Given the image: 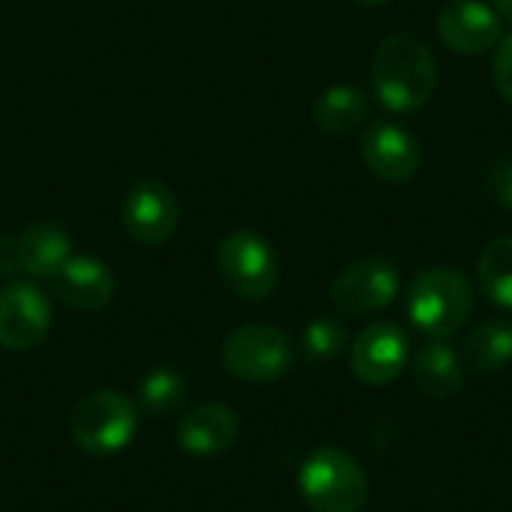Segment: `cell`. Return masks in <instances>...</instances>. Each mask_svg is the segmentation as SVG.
Wrapping results in <instances>:
<instances>
[{
	"instance_id": "cell-1",
	"label": "cell",
	"mask_w": 512,
	"mask_h": 512,
	"mask_svg": "<svg viewBox=\"0 0 512 512\" xmlns=\"http://www.w3.org/2000/svg\"><path fill=\"white\" fill-rule=\"evenodd\" d=\"M438 87L432 48L414 33L387 36L372 57V90L387 111L411 114L423 108Z\"/></svg>"
},
{
	"instance_id": "cell-2",
	"label": "cell",
	"mask_w": 512,
	"mask_h": 512,
	"mask_svg": "<svg viewBox=\"0 0 512 512\" xmlns=\"http://www.w3.org/2000/svg\"><path fill=\"white\" fill-rule=\"evenodd\" d=\"M474 312V291L459 270L432 267L408 288V315L432 339L453 336Z\"/></svg>"
},
{
	"instance_id": "cell-3",
	"label": "cell",
	"mask_w": 512,
	"mask_h": 512,
	"mask_svg": "<svg viewBox=\"0 0 512 512\" xmlns=\"http://www.w3.org/2000/svg\"><path fill=\"white\" fill-rule=\"evenodd\" d=\"M300 495L315 512H360L369 498L366 471L336 447L315 450L300 468Z\"/></svg>"
},
{
	"instance_id": "cell-4",
	"label": "cell",
	"mask_w": 512,
	"mask_h": 512,
	"mask_svg": "<svg viewBox=\"0 0 512 512\" xmlns=\"http://www.w3.org/2000/svg\"><path fill=\"white\" fill-rule=\"evenodd\" d=\"M135 432L138 408L120 390H96L84 396L69 417L72 444L90 456H114L126 450Z\"/></svg>"
},
{
	"instance_id": "cell-5",
	"label": "cell",
	"mask_w": 512,
	"mask_h": 512,
	"mask_svg": "<svg viewBox=\"0 0 512 512\" xmlns=\"http://www.w3.org/2000/svg\"><path fill=\"white\" fill-rule=\"evenodd\" d=\"M216 273L234 297L258 303L279 285V258L261 234L240 228L219 240Z\"/></svg>"
},
{
	"instance_id": "cell-6",
	"label": "cell",
	"mask_w": 512,
	"mask_h": 512,
	"mask_svg": "<svg viewBox=\"0 0 512 512\" xmlns=\"http://www.w3.org/2000/svg\"><path fill=\"white\" fill-rule=\"evenodd\" d=\"M225 372L246 384H270L288 375L294 363L291 339L273 324H243L222 342Z\"/></svg>"
},
{
	"instance_id": "cell-7",
	"label": "cell",
	"mask_w": 512,
	"mask_h": 512,
	"mask_svg": "<svg viewBox=\"0 0 512 512\" xmlns=\"http://www.w3.org/2000/svg\"><path fill=\"white\" fill-rule=\"evenodd\" d=\"M72 258V237L51 222H33L18 234L0 237V273L3 276H54Z\"/></svg>"
},
{
	"instance_id": "cell-8",
	"label": "cell",
	"mask_w": 512,
	"mask_h": 512,
	"mask_svg": "<svg viewBox=\"0 0 512 512\" xmlns=\"http://www.w3.org/2000/svg\"><path fill=\"white\" fill-rule=\"evenodd\" d=\"M120 222L126 234L141 246H162L174 237L180 222V207L174 192L153 177L129 186L120 204Z\"/></svg>"
},
{
	"instance_id": "cell-9",
	"label": "cell",
	"mask_w": 512,
	"mask_h": 512,
	"mask_svg": "<svg viewBox=\"0 0 512 512\" xmlns=\"http://www.w3.org/2000/svg\"><path fill=\"white\" fill-rule=\"evenodd\" d=\"M399 294V270L387 258H363L345 267L330 285V303L345 315H372Z\"/></svg>"
},
{
	"instance_id": "cell-10",
	"label": "cell",
	"mask_w": 512,
	"mask_h": 512,
	"mask_svg": "<svg viewBox=\"0 0 512 512\" xmlns=\"http://www.w3.org/2000/svg\"><path fill=\"white\" fill-rule=\"evenodd\" d=\"M51 330V303L39 285L15 279L0 288V345L6 351H30Z\"/></svg>"
},
{
	"instance_id": "cell-11",
	"label": "cell",
	"mask_w": 512,
	"mask_h": 512,
	"mask_svg": "<svg viewBox=\"0 0 512 512\" xmlns=\"http://www.w3.org/2000/svg\"><path fill=\"white\" fill-rule=\"evenodd\" d=\"M408 336L402 327L381 321L366 327L351 345V369L363 384H390L408 363Z\"/></svg>"
},
{
	"instance_id": "cell-12",
	"label": "cell",
	"mask_w": 512,
	"mask_h": 512,
	"mask_svg": "<svg viewBox=\"0 0 512 512\" xmlns=\"http://www.w3.org/2000/svg\"><path fill=\"white\" fill-rule=\"evenodd\" d=\"M438 33L456 54H483L501 42V15L483 0H450L438 15Z\"/></svg>"
},
{
	"instance_id": "cell-13",
	"label": "cell",
	"mask_w": 512,
	"mask_h": 512,
	"mask_svg": "<svg viewBox=\"0 0 512 512\" xmlns=\"http://www.w3.org/2000/svg\"><path fill=\"white\" fill-rule=\"evenodd\" d=\"M363 162L375 177L387 183H405L420 171L423 147L408 129L396 123H375L363 135Z\"/></svg>"
},
{
	"instance_id": "cell-14",
	"label": "cell",
	"mask_w": 512,
	"mask_h": 512,
	"mask_svg": "<svg viewBox=\"0 0 512 512\" xmlns=\"http://www.w3.org/2000/svg\"><path fill=\"white\" fill-rule=\"evenodd\" d=\"M54 294L78 312L105 309L114 297V273L105 261L90 255H72L54 276Z\"/></svg>"
},
{
	"instance_id": "cell-15",
	"label": "cell",
	"mask_w": 512,
	"mask_h": 512,
	"mask_svg": "<svg viewBox=\"0 0 512 512\" xmlns=\"http://www.w3.org/2000/svg\"><path fill=\"white\" fill-rule=\"evenodd\" d=\"M240 420L228 405L204 402L192 408L177 426V444L189 456H222L237 444Z\"/></svg>"
},
{
	"instance_id": "cell-16",
	"label": "cell",
	"mask_w": 512,
	"mask_h": 512,
	"mask_svg": "<svg viewBox=\"0 0 512 512\" xmlns=\"http://www.w3.org/2000/svg\"><path fill=\"white\" fill-rule=\"evenodd\" d=\"M414 378H417V384H420V390L426 396L453 399L465 384V366H462L459 354L444 339H435L417 354Z\"/></svg>"
},
{
	"instance_id": "cell-17",
	"label": "cell",
	"mask_w": 512,
	"mask_h": 512,
	"mask_svg": "<svg viewBox=\"0 0 512 512\" xmlns=\"http://www.w3.org/2000/svg\"><path fill=\"white\" fill-rule=\"evenodd\" d=\"M369 114V96L360 87L351 84H333L327 87L312 108V117L321 132L327 135H348L357 126H363Z\"/></svg>"
},
{
	"instance_id": "cell-18",
	"label": "cell",
	"mask_w": 512,
	"mask_h": 512,
	"mask_svg": "<svg viewBox=\"0 0 512 512\" xmlns=\"http://www.w3.org/2000/svg\"><path fill=\"white\" fill-rule=\"evenodd\" d=\"M465 360L477 372H498L512 360V327L507 321H483L465 339Z\"/></svg>"
},
{
	"instance_id": "cell-19",
	"label": "cell",
	"mask_w": 512,
	"mask_h": 512,
	"mask_svg": "<svg viewBox=\"0 0 512 512\" xmlns=\"http://www.w3.org/2000/svg\"><path fill=\"white\" fill-rule=\"evenodd\" d=\"M477 276H480V288L483 294L504 306L512 309V234L492 240L477 264Z\"/></svg>"
},
{
	"instance_id": "cell-20",
	"label": "cell",
	"mask_w": 512,
	"mask_h": 512,
	"mask_svg": "<svg viewBox=\"0 0 512 512\" xmlns=\"http://www.w3.org/2000/svg\"><path fill=\"white\" fill-rule=\"evenodd\" d=\"M183 396H186V381L174 369H153L138 384V402H141V408L150 411V414H156V417L174 411L183 402Z\"/></svg>"
},
{
	"instance_id": "cell-21",
	"label": "cell",
	"mask_w": 512,
	"mask_h": 512,
	"mask_svg": "<svg viewBox=\"0 0 512 512\" xmlns=\"http://www.w3.org/2000/svg\"><path fill=\"white\" fill-rule=\"evenodd\" d=\"M348 333L336 318H315L303 333V354L309 363H327L342 354Z\"/></svg>"
},
{
	"instance_id": "cell-22",
	"label": "cell",
	"mask_w": 512,
	"mask_h": 512,
	"mask_svg": "<svg viewBox=\"0 0 512 512\" xmlns=\"http://www.w3.org/2000/svg\"><path fill=\"white\" fill-rule=\"evenodd\" d=\"M492 78L498 93L512 105V33L501 36L495 45V60H492Z\"/></svg>"
},
{
	"instance_id": "cell-23",
	"label": "cell",
	"mask_w": 512,
	"mask_h": 512,
	"mask_svg": "<svg viewBox=\"0 0 512 512\" xmlns=\"http://www.w3.org/2000/svg\"><path fill=\"white\" fill-rule=\"evenodd\" d=\"M486 183H489L492 198L498 204H504L507 210H512V156H504V159L489 165Z\"/></svg>"
},
{
	"instance_id": "cell-24",
	"label": "cell",
	"mask_w": 512,
	"mask_h": 512,
	"mask_svg": "<svg viewBox=\"0 0 512 512\" xmlns=\"http://www.w3.org/2000/svg\"><path fill=\"white\" fill-rule=\"evenodd\" d=\"M492 9L501 15V21H510L512 24V0H492Z\"/></svg>"
},
{
	"instance_id": "cell-25",
	"label": "cell",
	"mask_w": 512,
	"mask_h": 512,
	"mask_svg": "<svg viewBox=\"0 0 512 512\" xmlns=\"http://www.w3.org/2000/svg\"><path fill=\"white\" fill-rule=\"evenodd\" d=\"M360 3H366V6H384V3H390V0H360Z\"/></svg>"
}]
</instances>
